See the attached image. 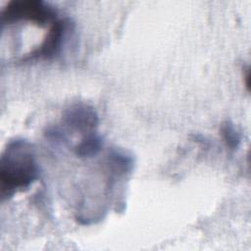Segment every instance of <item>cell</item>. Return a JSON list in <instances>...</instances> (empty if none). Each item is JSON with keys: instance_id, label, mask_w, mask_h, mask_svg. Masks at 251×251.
<instances>
[{"instance_id": "5", "label": "cell", "mask_w": 251, "mask_h": 251, "mask_svg": "<svg viewBox=\"0 0 251 251\" xmlns=\"http://www.w3.org/2000/svg\"><path fill=\"white\" fill-rule=\"evenodd\" d=\"M103 146L102 137L96 132L84 134L82 139L75 145V152L80 158H90L97 155Z\"/></svg>"}, {"instance_id": "3", "label": "cell", "mask_w": 251, "mask_h": 251, "mask_svg": "<svg viewBox=\"0 0 251 251\" xmlns=\"http://www.w3.org/2000/svg\"><path fill=\"white\" fill-rule=\"evenodd\" d=\"M72 29V23L69 19H58L50 25L47 34L41 43L29 53L21 59L22 62L31 60H52L57 57L63 49L68 37L69 31Z\"/></svg>"}, {"instance_id": "2", "label": "cell", "mask_w": 251, "mask_h": 251, "mask_svg": "<svg viewBox=\"0 0 251 251\" xmlns=\"http://www.w3.org/2000/svg\"><path fill=\"white\" fill-rule=\"evenodd\" d=\"M56 9L41 0H13L1 12L2 25L29 22L39 26L54 24L58 20Z\"/></svg>"}, {"instance_id": "4", "label": "cell", "mask_w": 251, "mask_h": 251, "mask_svg": "<svg viewBox=\"0 0 251 251\" xmlns=\"http://www.w3.org/2000/svg\"><path fill=\"white\" fill-rule=\"evenodd\" d=\"M62 123L72 130L87 134L95 131L99 118L93 107L86 104H74L64 111Z\"/></svg>"}, {"instance_id": "1", "label": "cell", "mask_w": 251, "mask_h": 251, "mask_svg": "<svg viewBox=\"0 0 251 251\" xmlns=\"http://www.w3.org/2000/svg\"><path fill=\"white\" fill-rule=\"evenodd\" d=\"M38 177L39 166L32 144L24 139L10 141L0 159L1 198L28 188Z\"/></svg>"}, {"instance_id": "6", "label": "cell", "mask_w": 251, "mask_h": 251, "mask_svg": "<svg viewBox=\"0 0 251 251\" xmlns=\"http://www.w3.org/2000/svg\"><path fill=\"white\" fill-rule=\"evenodd\" d=\"M221 134L228 148L232 150L238 148L241 141V135L233 124L230 122H225L221 126Z\"/></svg>"}]
</instances>
